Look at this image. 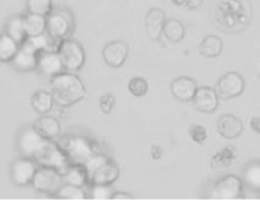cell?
I'll list each match as a JSON object with an SVG mask.
<instances>
[{"label": "cell", "instance_id": "cell-1", "mask_svg": "<svg viewBox=\"0 0 260 200\" xmlns=\"http://www.w3.org/2000/svg\"><path fill=\"white\" fill-rule=\"evenodd\" d=\"M210 20L220 32L238 35L252 23L253 5L250 0H213Z\"/></svg>", "mask_w": 260, "mask_h": 200}, {"label": "cell", "instance_id": "cell-2", "mask_svg": "<svg viewBox=\"0 0 260 200\" xmlns=\"http://www.w3.org/2000/svg\"><path fill=\"white\" fill-rule=\"evenodd\" d=\"M50 88L59 108H70L84 99L87 90L83 81L74 72H61L50 78Z\"/></svg>", "mask_w": 260, "mask_h": 200}, {"label": "cell", "instance_id": "cell-3", "mask_svg": "<svg viewBox=\"0 0 260 200\" xmlns=\"http://www.w3.org/2000/svg\"><path fill=\"white\" fill-rule=\"evenodd\" d=\"M84 168L88 174L89 184H113L120 176V169L117 163L108 157L105 154L95 153L87 160Z\"/></svg>", "mask_w": 260, "mask_h": 200}, {"label": "cell", "instance_id": "cell-4", "mask_svg": "<svg viewBox=\"0 0 260 200\" xmlns=\"http://www.w3.org/2000/svg\"><path fill=\"white\" fill-rule=\"evenodd\" d=\"M76 27L75 15L69 8H54L47 16V33L55 41L62 42L71 38Z\"/></svg>", "mask_w": 260, "mask_h": 200}, {"label": "cell", "instance_id": "cell-5", "mask_svg": "<svg viewBox=\"0 0 260 200\" xmlns=\"http://www.w3.org/2000/svg\"><path fill=\"white\" fill-rule=\"evenodd\" d=\"M33 160L39 163V166L55 169L63 175L69 166L71 165L70 159L66 155L65 151L57 143H54L51 139H44L37 153L33 156Z\"/></svg>", "mask_w": 260, "mask_h": 200}, {"label": "cell", "instance_id": "cell-6", "mask_svg": "<svg viewBox=\"0 0 260 200\" xmlns=\"http://www.w3.org/2000/svg\"><path fill=\"white\" fill-rule=\"evenodd\" d=\"M69 156L71 163H82L84 165L87 160L94 155L96 151V145L83 136H66L57 143Z\"/></svg>", "mask_w": 260, "mask_h": 200}, {"label": "cell", "instance_id": "cell-7", "mask_svg": "<svg viewBox=\"0 0 260 200\" xmlns=\"http://www.w3.org/2000/svg\"><path fill=\"white\" fill-rule=\"evenodd\" d=\"M243 180L236 175H228L217 180L211 188L209 199L215 200H236L242 198Z\"/></svg>", "mask_w": 260, "mask_h": 200}, {"label": "cell", "instance_id": "cell-8", "mask_svg": "<svg viewBox=\"0 0 260 200\" xmlns=\"http://www.w3.org/2000/svg\"><path fill=\"white\" fill-rule=\"evenodd\" d=\"M60 57H61L63 68L70 72L78 71L83 68L86 62V51L82 44L78 43L75 39H65L59 45L57 49Z\"/></svg>", "mask_w": 260, "mask_h": 200}, {"label": "cell", "instance_id": "cell-9", "mask_svg": "<svg viewBox=\"0 0 260 200\" xmlns=\"http://www.w3.org/2000/svg\"><path fill=\"white\" fill-rule=\"evenodd\" d=\"M65 183L63 176L55 169L39 166L32 181V187L36 192L44 194H55Z\"/></svg>", "mask_w": 260, "mask_h": 200}, {"label": "cell", "instance_id": "cell-10", "mask_svg": "<svg viewBox=\"0 0 260 200\" xmlns=\"http://www.w3.org/2000/svg\"><path fill=\"white\" fill-rule=\"evenodd\" d=\"M219 98L222 100H230L240 96L246 89V81L243 76L238 72L231 71L220 77L215 87Z\"/></svg>", "mask_w": 260, "mask_h": 200}, {"label": "cell", "instance_id": "cell-11", "mask_svg": "<svg viewBox=\"0 0 260 200\" xmlns=\"http://www.w3.org/2000/svg\"><path fill=\"white\" fill-rule=\"evenodd\" d=\"M37 170V162L31 159V157H20V159L15 160L10 168L11 181L16 186L20 187L32 184V181L35 178Z\"/></svg>", "mask_w": 260, "mask_h": 200}, {"label": "cell", "instance_id": "cell-12", "mask_svg": "<svg viewBox=\"0 0 260 200\" xmlns=\"http://www.w3.org/2000/svg\"><path fill=\"white\" fill-rule=\"evenodd\" d=\"M129 47L123 41H113L104 45L102 56L104 62L111 69H120L128 57Z\"/></svg>", "mask_w": 260, "mask_h": 200}, {"label": "cell", "instance_id": "cell-13", "mask_svg": "<svg viewBox=\"0 0 260 200\" xmlns=\"http://www.w3.org/2000/svg\"><path fill=\"white\" fill-rule=\"evenodd\" d=\"M44 137L41 133L36 131L35 127H27L19 133L16 139L17 150L22 154L23 156L31 157L33 159L35 154L37 153L42 143L44 142Z\"/></svg>", "mask_w": 260, "mask_h": 200}, {"label": "cell", "instance_id": "cell-14", "mask_svg": "<svg viewBox=\"0 0 260 200\" xmlns=\"http://www.w3.org/2000/svg\"><path fill=\"white\" fill-rule=\"evenodd\" d=\"M219 94L214 88L203 86L199 87L192 104L196 110L203 114H214L219 108Z\"/></svg>", "mask_w": 260, "mask_h": 200}, {"label": "cell", "instance_id": "cell-15", "mask_svg": "<svg viewBox=\"0 0 260 200\" xmlns=\"http://www.w3.org/2000/svg\"><path fill=\"white\" fill-rule=\"evenodd\" d=\"M166 14L160 8H150L146 14L144 26H146V33L152 41H159L162 36L164 26L166 22Z\"/></svg>", "mask_w": 260, "mask_h": 200}, {"label": "cell", "instance_id": "cell-16", "mask_svg": "<svg viewBox=\"0 0 260 200\" xmlns=\"http://www.w3.org/2000/svg\"><path fill=\"white\" fill-rule=\"evenodd\" d=\"M197 89L198 87L196 81L187 76H180V77L175 78L170 84L171 94L182 103L192 102L197 93Z\"/></svg>", "mask_w": 260, "mask_h": 200}, {"label": "cell", "instance_id": "cell-17", "mask_svg": "<svg viewBox=\"0 0 260 200\" xmlns=\"http://www.w3.org/2000/svg\"><path fill=\"white\" fill-rule=\"evenodd\" d=\"M63 63L61 57H60L57 51H42L38 56V68L37 70L42 75L48 76V77H54V76L63 72Z\"/></svg>", "mask_w": 260, "mask_h": 200}, {"label": "cell", "instance_id": "cell-18", "mask_svg": "<svg viewBox=\"0 0 260 200\" xmlns=\"http://www.w3.org/2000/svg\"><path fill=\"white\" fill-rule=\"evenodd\" d=\"M243 128L242 120L232 114L221 115L216 122L217 132L221 137L226 139L238 138L243 133Z\"/></svg>", "mask_w": 260, "mask_h": 200}, {"label": "cell", "instance_id": "cell-19", "mask_svg": "<svg viewBox=\"0 0 260 200\" xmlns=\"http://www.w3.org/2000/svg\"><path fill=\"white\" fill-rule=\"evenodd\" d=\"M38 56L39 54L27 49L25 47H21L19 53L16 54L11 63L16 71L31 72L38 68Z\"/></svg>", "mask_w": 260, "mask_h": 200}, {"label": "cell", "instance_id": "cell-20", "mask_svg": "<svg viewBox=\"0 0 260 200\" xmlns=\"http://www.w3.org/2000/svg\"><path fill=\"white\" fill-rule=\"evenodd\" d=\"M33 127L36 128V131L41 133L47 139H54L61 132V126H60L59 120L48 114L41 115L36 120V122L33 123Z\"/></svg>", "mask_w": 260, "mask_h": 200}, {"label": "cell", "instance_id": "cell-21", "mask_svg": "<svg viewBox=\"0 0 260 200\" xmlns=\"http://www.w3.org/2000/svg\"><path fill=\"white\" fill-rule=\"evenodd\" d=\"M55 100H54L53 93L47 90H37L31 96L32 109L39 115L49 114L53 110Z\"/></svg>", "mask_w": 260, "mask_h": 200}, {"label": "cell", "instance_id": "cell-22", "mask_svg": "<svg viewBox=\"0 0 260 200\" xmlns=\"http://www.w3.org/2000/svg\"><path fill=\"white\" fill-rule=\"evenodd\" d=\"M198 50L202 56L208 57V59L217 57L221 55L223 50V42L221 38L217 37L215 35H208L201 42Z\"/></svg>", "mask_w": 260, "mask_h": 200}, {"label": "cell", "instance_id": "cell-23", "mask_svg": "<svg viewBox=\"0 0 260 200\" xmlns=\"http://www.w3.org/2000/svg\"><path fill=\"white\" fill-rule=\"evenodd\" d=\"M4 33L10 36L11 38L15 39L20 45L27 39V33L25 28V22H23V16H15L9 17L7 23L4 27Z\"/></svg>", "mask_w": 260, "mask_h": 200}, {"label": "cell", "instance_id": "cell-24", "mask_svg": "<svg viewBox=\"0 0 260 200\" xmlns=\"http://www.w3.org/2000/svg\"><path fill=\"white\" fill-rule=\"evenodd\" d=\"M23 22H25V28L27 37H35V36L43 35L47 32V17L27 13L23 15Z\"/></svg>", "mask_w": 260, "mask_h": 200}, {"label": "cell", "instance_id": "cell-25", "mask_svg": "<svg viewBox=\"0 0 260 200\" xmlns=\"http://www.w3.org/2000/svg\"><path fill=\"white\" fill-rule=\"evenodd\" d=\"M62 176L65 183L75 184L78 187H84L87 183H89L88 174L82 163H71Z\"/></svg>", "mask_w": 260, "mask_h": 200}, {"label": "cell", "instance_id": "cell-26", "mask_svg": "<svg viewBox=\"0 0 260 200\" xmlns=\"http://www.w3.org/2000/svg\"><path fill=\"white\" fill-rule=\"evenodd\" d=\"M162 36L171 43H180L186 36V28L180 20L168 19L165 22Z\"/></svg>", "mask_w": 260, "mask_h": 200}, {"label": "cell", "instance_id": "cell-27", "mask_svg": "<svg viewBox=\"0 0 260 200\" xmlns=\"http://www.w3.org/2000/svg\"><path fill=\"white\" fill-rule=\"evenodd\" d=\"M21 45L17 43L7 33H3L0 38V61L2 62H11L16 54L19 53Z\"/></svg>", "mask_w": 260, "mask_h": 200}, {"label": "cell", "instance_id": "cell-28", "mask_svg": "<svg viewBox=\"0 0 260 200\" xmlns=\"http://www.w3.org/2000/svg\"><path fill=\"white\" fill-rule=\"evenodd\" d=\"M244 184L252 188L254 190L260 192V161H250L247 163V166L243 170V178Z\"/></svg>", "mask_w": 260, "mask_h": 200}, {"label": "cell", "instance_id": "cell-29", "mask_svg": "<svg viewBox=\"0 0 260 200\" xmlns=\"http://www.w3.org/2000/svg\"><path fill=\"white\" fill-rule=\"evenodd\" d=\"M55 196L59 199H66V200L87 199V194L83 190V187H78L70 183H63L61 188L57 190Z\"/></svg>", "mask_w": 260, "mask_h": 200}, {"label": "cell", "instance_id": "cell-30", "mask_svg": "<svg viewBox=\"0 0 260 200\" xmlns=\"http://www.w3.org/2000/svg\"><path fill=\"white\" fill-rule=\"evenodd\" d=\"M26 9L27 13L47 17L54 10V4L53 0H27Z\"/></svg>", "mask_w": 260, "mask_h": 200}, {"label": "cell", "instance_id": "cell-31", "mask_svg": "<svg viewBox=\"0 0 260 200\" xmlns=\"http://www.w3.org/2000/svg\"><path fill=\"white\" fill-rule=\"evenodd\" d=\"M128 92L132 96L136 98H142V96L147 95L148 90H149V84H148L147 80L142 77H134L128 82Z\"/></svg>", "mask_w": 260, "mask_h": 200}, {"label": "cell", "instance_id": "cell-32", "mask_svg": "<svg viewBox=\"0 0 260 200\" xmlns=\"http://www.w3.org/2000/svg\"><path fill=\"white\" fill-rule=\"evenodd\" d=\"M236 159L235 150L232 148H223L221 151L216 153L215 155L213 156V162L214 165L221 166V168H228V166L231 165Z\"/></svg>", "mask_w": 260, "mask_h": 200}, {"label": "cell", "instance_id": "cell-33", "mask_svg": "<svg viewBox=\"0 0 260 200\" xmlns=\"http://www.w3.org/2000/svg\"><path fill=\"white\" fill-rule=\"evenodd\" d=\"M114 193L110 184H92L90 198L94 200H110L113 199Z\"/></svg>", "mask_w": 260, "mask_h": 200}, {"label": "cell", "instance_id": "cell-34", "mask_svg": "<svg viewBox=\"0 0 260 200\" xmlns=\"http://www.w3.org/2000/svg\"><path fill=\"white\" fill-rule=\"evenodd\" d=\"M188 135L190 139H192L194 143L199 145L204 144L205 141L208 139V131L204 126L202 125H192L188 129Z\"/></svg>", "mask_w": 260, "mask_h": 200}, {"label": "cell", "instance_id": "cell-35", "mask_svg": "<svg viewBox=\"0 0 260 200\" xmlns=\"http://www.w3.org/2000/svg\"><path fill=\"white\" fill-rule=\"evenodd\" d=\"M116 104V98L113 93H105L99 98V109L103 114L109 115Z\"/></svg>", "mask_w": 260, "mask_h": 200}, {"label": "cell", "instance_id": "cell-36", "mask_svg": "<svg viewBox=\"0 0 260 200\" xmlns=\"http://www.w3.org/2000/svg\"><path fill=\"white\" fill-rule=\"evenodd\" d=\"M162 155H164V149L159 144H153L152 148H150V157L154 161H159Z\"/></svg>", "mask_w": 260, "mask_h": 200}, {"label": "cell", "instance_id": "cell-37", "mask_svg": "<svg viewBox=\"0 0 260 200\" xmlns=\"http://www.w3.org/2000/svg\"><path fill=\"white\" fill-rule=\"evenodd\" d=\"M204 0H187L186 8L189 9V10H197L203 5Z\"/></svg>", "mask_w": 260, "mask_h": 200}, {"label": "cell", "instance_id": "cell-38", "mask_svg": "<svg viewBox=\"0 0 260 200\" xmlns=\"http://www.w3.org/2000/svg\"><path fill=\"white\" fill-rule=\"evenodd\" d=\"M113 199L114 200H132L135 199V196L125 192H115L113 195Z\"/></svg>", "mask_w": 260, "mask_h": 200}, {"label": "cell", "instance_id": "cell-39", "mask_svg": "<svg viewBox=\"0 0 260 200\" xmlns=\"http://www.w3.org/2000/svg\"><path fill=\"white\" fill-rule=\"evenodd\" d=\"M249 125L253 132L260 135V117H252L249 121Z\"/></svg>", "mask_w": 260, "mask_h": 200}, {"label": "cell", "instance_id": "cell-40", "mask_svg": "<svg viewBox=\"0 0 260 200\" xmlns=\"http://www.w3.org/2000/svg\"><path fill=\"white\" fill-rule=\"evenodd\" d=\"M171 3L176 7H186L187 0H171Z\"/></svg>", "mask_w": 260, "mask_h": 200}]
</instances>
